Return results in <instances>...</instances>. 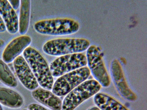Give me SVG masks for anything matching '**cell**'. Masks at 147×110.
Here are the masks:
<instances>
[{"label": "cell", "instance_id": "7", "mask_svg": "<svg viewBox=\"0 0 147 110\" xmlns=\"http://www.w3.org/2000/svg\"><path fill=\"white\" fill-rule=\"evenodd\" d=\"M87 64L86 56L76 53L59 56L51 63L49 69L53 76L58 77Z\"/></svg>", "mask_w": 147, "mask_h": 110}, {"label": "cell", "instance_id": "16", "mask_svg": "<svg viewBox=\"0 0 147 110\" xmlns=\"http://www.w3.org/2000/svg\"><path fill=\"white\" fill-rule=\"evenodd\" d=\"M6 64L0 59V81L7 86L15 87L18 85L17 79Z\"/></svg>", "mask_w": 147, "mask_h": 110}, {"label": "cell", "instance_id": "13", "mask_svg": "<svg viewBox=\"0 0 147 110\" xmlns=\"http://www.w3.org/2000/svg\"><path fill=\"white\" fill-rule=\"evenodd\" d=\"M0 103L9 108L17 109L22 106L24 100L20 95L16 91L0 86Z\"/></svg>", "mask_w": 147, "mask_h": 110}, {"label": "cell", "instance_id": "15", "mask_svg": "<svg viewBox=\"0 0 147 110\" xmlns=\"http://www.w3.org/2000/svg\"><path fill=\"white\" fill-rule=\"evenodd\" d=\"M31 10V1L20 0L18 18V32L22 35L27 32L29 25Z\"/></svg>", "mask_w": 147, "mask_h": 110}, {"label": "cell", "instance_id": "23", "mask_svg": "<svg viewBox=\"0 0 147 110\" xmlns=\"http://www.w3.org/2000/svg\"><path fill=\"white\" fill-rule=\"evenodd\" d=\"M22 110H27V109H22Z\"/></svg>", "mask_w": 147, "mask_h": 110}, {"label": "cell", "instance_id": "22", "mask_svg": "<svg viewBox=\"0 0 147 110\" xmlns=\"http://www.w3.org/2000/svg\"><path fill=\"white\" fill-rule=\"evenodd\" d=\"M0 110H3L2 107L0 104Z\"/></svg>", "mask_w": 147, "mask_h": 110}, {"label": "cell", "instance_id": "20", "mask_svg": "<svg viewBox=\"0 0 147 110\" xmlns=\"http://www.w3.org/2000/svg\"><path fill=\"white\" fill-rule=\"evenodd\" d=\"M5 42L3 40L0 39V49L4 45Z\"/></svg>", "mask_w": 147, "mask_h": 110}, {"label": "cell", "instance_id": "2", "mask_svg": "<svg viewBox=\"0 0 147 110\" xmlns=\"http://www.w3.org/2000/svg\"><path fill=\"white\" fill-rule=\"evenodd\" d=\"M90 46L89 41L83 38H61L49 40L42 47L44 52L47 54L61 56L87 50Z\"/></svg>", "mask_w": 147, "mask_h": 110}, {"label": "cell", "instance_id": "11", "mask_svg": "<svg viewBox=\"0 0 147 110\" xmlns=\"http://www.w3.org/2000/svg\"><path fill=\"white\" fill-rule=\"evenodd\" d=\"M0 15L9 33L14 34L18 32V17L8 0H0Z\"/></svg>", "mask_w": 147, "mask_h": 110}, {"label": "cell", "instance_id": "8", "mask_svg": "<svg viewBox=\"0 0 147 110\" xmlns=\"http://www.w3.org/2000/svg\"><path fill=\"white\" fill-rule=\"evenodd\" d=\"M110 70L113 83L120 95L128 101L134 102L136 101L137 96L129 86L121 64L118 60L115 59L112 60Z\"/></svg>", "mask_w": 147, "mask_h": 110}, {"label": "cell", "instance_id": "12", "mask_svg": "<svg viewBox=\"0 0 147 110\" xmlns=\"http://www.w3.org/2000/svg\"><path fill=\"white\" fill-rule=\"evenodd\" d=\"M34 99L52 110H61L62 102L58 96L49 90L41 87L32 91Z\"/></svg>", "mask_w": 147, "mask_h": 110}, {"label": "cell", "instance_id": "17", "mask_svg": "<svg viewBox=\"0 0 147 110\" xmlns=\"http://www.w3.org/2000/svg\"><path fill=\"white\" fill-rule=\"evenodd\" d=\"M28 110H48L44 107L36 103H32L28 107Z\"/></svg>", "mask_w": 147, "mask_h": 110}, {"label": "cell", "instance_id": "19", "mask_svg": "<svg viewBox=\"0 0 147 110\" xmlns=\"http://www.w3.org/2000/svg\"><path fill=\"white\" fill-rule=\"evenodd\" d=\"M6 30L4 23L0 15V33L4 32Z\"/></svg>", "mask_w": 147, "mask_h": 110}, {"label": "cell", "instance_id": "14", "mask_svg": "<svg viewBox=\"0 0 147 110\" xmlns=\"http://www.w3.org/2000/svg\"><path fill=\"white\" fill-rule=\"evenodd\" d=\"M93 101L100 110H129L115 99L104 93H97Z\"/></svg>", "mask_w": 147, "mask_h": 110}, {"label": "cell", "instance_id": "3", "mask_svg": "<svg viewBox=\"0 0 147 110\" xmlns=\"http://www.w3.org/2000/svg\"><path fill=\"white\" fill-rule=\"evenodd\" d=\"M78 23L67 18L43 20L34 24V28L38 33L43 35L61 36L72 34L79 29Z\"/></svg>", "mask_w": 147, "mask_h": 110}, {"label": "cell", "instance_id": "5", "mask_svg": "<svg viewBox=\"0 0 147 110\" xmlns=\"http://www.w3.org/2000/svg\"><path fill=\"white\" fill-rule=\"evenodd\" d=\"M90 74L88 68L86 66L66 73L55 81L52 92L57 96L65 95L86 81Z\"/></svg>", "mask_w": 147, "mask_h": 110}, {"label": "cell", "instance_id": "21", "mask_svg": "<svg viewBox=\"0 0 147 110\" xmlns=\"http://www.w3.org/2000/svg\"><path fill=\"white\" fill-rule=\"evenodd\" d=\"M88 110H100V109L97 107H93L90 108Z\"/></svg>", "mask_w": 147, "mask_h": 110}, {"label": "cell", "instance_id": "4", "mask_svg": "<svg viewBox=\"0 0 147 110\" xmlns=\"http://www.w3.org/2000/svg\"><path fill=\"white\" fill-rule=\"evenodd\" d=\"M101 86L94 79L85 81L67 94L62 102L61 110H74L83 102L98 93Z\"/></svg>", "mask_w": 147, "mask_h": 110}, {"label": "cell", "instance_id": "10", "mask_svg": "<svg viewBox=\"0 0 147 110\" xmlns=\"http://www.w3.org/2000/svg\"><path fill=\"white\" fill-rule=\"evenodd\" d=\"M31 37L23 35L12 40L7 45L2 54V60L6 63H11L23 52L30 44Z\"/></svg>", "mask_w": 147, "mask_h": 110}, {"label": "cell", "instance_id": "18", "mask_svg": "<svg viewBox=\"0 0 147 110\" xmlns=\"http://www.w3.org/2000/svg\"><path fill=\"white\" fill-rule=\"evenodd\" d=\"M12 8L15 11L17 10L20 7V0H8Z\"/></svg>", "mask_w": 147, "mask_h": 110}, {"label": "cell", "instance_id": "1", "mask_svg": "<svg viewBox=\"0 0 147 110\" xmlns=\"http://www.w3.org/2000/svg\"><path fill=\"white\" fill-rule=\"evenodd\" d=\"M23 54L38 83L43 88L51 90L54 83L53 76L43 57L37 50L29 46L24 50Z\"/></svg>", "mask_w": 147, "mask_h": 110}, {"label": "cell", "instance_id": "6", "mask_svg": "<svg viewBox=\"0 0 147 110\" xmlns=\"http://www.w3.org/2000/svg\"><path fill=\"white\" fill-rule=\"evenodd\" d=\"M86 50L87 64L90 73L101 86L109 87L111 83L110 78L103 61V54L101 49L92 45Z\"/></svg>", "mask_w": 147, "mask_h": 110}, {"label": "cell", "instance_id": "9", "mask_svg": "<svg viewBox=\"0 0 147 110\" xmlns=\"http://www.w3.org/2000/svg\"><path fill=\"white\" fill-rule=\"evenodd\" d=\"M13 65L18 78L26 88L33 91L38 87V81L23 57L20 55L17 57L13 61Z\"/></svg>", "mask_w": 147, "mask_h": 110}]
</instances>
